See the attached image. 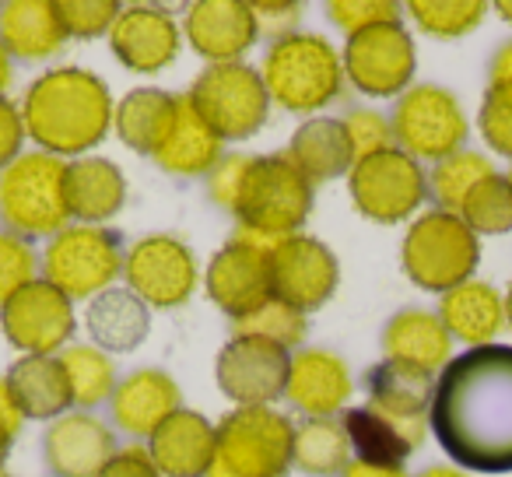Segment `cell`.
I'll list each match as a JSON object with an SVG mask.
<instances>
[{
	"label": "cell",
	"instance_id": "obj_2",
	"mask_svg": "<svg viewBox=\"0 0 512 477\" xmlns=\"http://www.w3.org/2000/svg\"><path fill=\"white\" fill-rule=\"evenodd\" d=\"M207 197L235 218L232 239L264 250H274L288 235H299V228L313 214V183L302 176L288 151H271V155L228 151L207 172Z\"/></svg>",
	"mask_w": 512,
	"mask_h": 477
},
{
	"label": "cell",
	"instance_id": "obj_42",
	"mask_svg": "<svg viewBox=\"0 0 512 477\" xmlns=\"http://www.w3.org/2000/svg\"><path fill=\"white\" fill-rule=\"evenodd\" d=\"M60 22H64L67 39H99L120 18L116 0H57Z\"/></svg>",
	"mask_w": 512,
	"mask_h": 477
},
{
	"label": "cell",
	"instance_id": "obj_16",
	"mask_svg": "<svg viewBox=\"0 0 512 477\" xmlns=\"http://www.w3.org/2000/svg\"><path fill=\"white\" fill-rule=\"evenodd\" d=\"M74 302L50 281H32L29 288L0 306V330L22 355H57L71 344Z\"/></svg>",
	"mask_w": 512,
	"mask_h": 477
},
{
	"label": "cell",
	"instance_id": "obj_31",
	"mask_svg": "<svg viewBox=\"0 0 512 477\" xmlns=\"http://www.w3.org/2000/svg\"><path fill=\"white\" fill-rule=\"evenodd\" d=\"M4 379L18 411L32 421H57L71 407V386L57 355H22Z\"/></svg>",
	"mask_w": 512,
	"mask_h": 477
},
{
	"label": "cell",
	"instance_id": "obj_4",
	"mask_svg": "<svg viewBox=\"0 0 512 477\" xmlns=\"http://www.w3.org/2000/svg\"><path fill=\"white\" fill-rule=\"evenodd\" d=\"M260 78L271 102L288 113H316L344 92L341 53L316 32H295L267 46Z\"/></svg>",
	"mask_w": 512,
	"mask_h": 477
},
{
	"label": "cell",
	"instance_id": "obj_26",
	"mask_svg": "<svg viewBox=\"0 0 512 477\" xmlns=\"http://www.w3.org/2000/svg\"><path fill=\"white\" fill-rule=\"evenodd\" d=\"M383 355L390 362H404L439 376L453 358V337L442 327L439 313L428 309H400L383 327Z\"/></svg>",
	"mask_w": 512,
	"mask_h": 477
},
{
	"label": "cell",
	"instance_id": "obj_28",
	"mask_svg": "<svg viewBox=\"0 0 512 477\" xmlns=\"http://www.w3.org/2000/svg\"><path fill=\"white\" fill-rule=\"evenodd\" d=\"M439 320L449 337L467 348L495 344L498 330L505 327V295H498V288L488 281L470 278L439 299Z\"/></svg>",
	"mask_w": 512,
	"mask_h": 477
},
{
	"label": "cell",
	"instance_id": "obj_46",
	"mask_svg": "<svg viewBox=\"0 0 512 477\" xmlns=\"http://www.w3.org/2000/svg\"><path fill=\"white\" fill-rule=\"evenodd\" d=\"M253 18L260 36H271V43H278V39L299 32L302 8L292 0H260V4H253Z\"/></svg>",
	"mask_w": 512,
	"mask_h": 477
},
{
	"label": "cell",
	"instance_id": "obj_27",
	"mask_svg": "<svg viewBox=\"0 0 512 477\" xmlns=\"http://www.w3.org/2000/svg\"><path fill=\"white\" fill-rule=\"evenodd\" d=\"M64 193L67 211L71 218H78V225H106L127 200V176L109 158L85 155L67 162Z\"/></svg>",
	"mask_w": 512,
	"mask_h": 477
},
{
	"label": "cell",
	"instance_id": "obj_13",
	"mask_svg": "<svg viewBox=\"0 0 512 477\" xmlns=\"http://www.w3.org/2000/svg\"><path fill=\"white\" fill-rule=\"evenodd\" d=\"M123 278L148 309H176L197 288V257L176 235H144L123 257Z\"/></svg>",
	"mask_w": 512,
	"mask_h": 477
},
{
	"label": "cell",
	"instance_id": "obj_17",
	"mask_svg": "<svg viewBox=\"0 0 512 477\" xmlns=\"http://www.w3.org/2000/svg\"><path fill=\"white\" fill-rule=\"evenodd\" d=\"M207 299L228 316V320H246L256 309H264L274 299L271 278V250L242 239H228L211 257L204 271Z\"/></svg>",
	"mask_w": 512,
	"mask_h": 477
},
{
	"label": "cell",
	"instance_id": "obj_7",
	"mask_svg": "<svg viewBox=\"0 0 512 477\" xmlns=\"http://www.w3.org/2000/svg\"><path fill=\"white\" fill-rule=\"evenodd\" d=\"M400 264L421 292L446 295L449 288L474 278L481 264V239L463 225L460 214L425 211L407 228Z\"/></svg>",
	"mask_w": 512,
	"mask_h": 477
},
{
	"label": "cell",
	"instance_id": "obj_54",
	"mask_svg": "<svg viewBox=\"0 0 512 477\" xmlns=\"http://www.w3.org/2000/svg\"><path fill=\"white\" fill-rule=\"evenodd\" d=\"M495 11L502 15V22H512V0H498Z\"/></svg>",
	"mask_w": 512,
	"mask_h": 477
},
{
	"label": "cell",
	"instance_id": "obj_9",
	"mask_svg": "<svg viewBox=\"0 0 512 477\" xmlns=\"http://www.w3.org/2000/svg\"><path fill=\"white\" fill-rule=\"evenodd\" d=\"M197 116L221 141H246L267 123L271 95L249 64H207L186 92Z\"/></svg>",
	"mask_w": 512,
	"mask_h": 477
},
{
	"label": "cell",
	"instance_id": "obj_32",
	"mask_svg": "<svg viewBox=\"0 0 512 477\" xmlns=\"http://www.w3.org/2000/svg\"><path fill=\"white\" fill-rule=\"evenodd\" d=\"M288 158L302 169L309 183H330V179L351 172L355 158H351V144L344 134V123L334 116H313L302 127H295L292 141H288Z\"/></svg>",
	"mask_w": 512,
	"mask_h": 477
},
{
	"label": "cell",
	"instance_id": "obj_22",
	"mask_svg": "<svg viewBox=\"0 0 512 477\" xmlns=\"http://www.w3.org/2000/svg\"><path fill=\"white\" fill-rule=\"evenodd\" d=\"M351 369L327 348H302L292 355L285 397L306 418H334L351 397Z\"/></svg>",
	"mask_w": 512,
	"mask_h": 477
},
{
	"label": "cell",
	"instance_id": "obj_50",
	"mask_svg": "<svg viewBox=\"0 0 512 477\" xmlns=\"http://www.w3.org/2000/svg\"><path fill=\"white\" fill-rule=\"evenodd\" d=\"M498 81H512V39L498 46L488 64V85H498Z\"/></svg>",
	"mask_w": 512,
	"mask_h": 477
},
{
	"label": "cell",
	"instance_id": "obj_23",
	"mask_svg": "<svg viewBox=\"0 0 512 477\" xmlns=\"http://www.w3.org/2000/svg\"><path fill=\"white\" fill-rule=\"evenodd\" d=\"M355 460L372 467H404V460L425 442V418H393L379 407H351L341 418Z\"/></svg>",
	"mask_w": 512,
	"mask_h": 477
},
{
	"label": "cell",
	"instance_id": "obj_53",
	"mask_svg": "<svg viewBox=\"0 0 512 477\" xmlns=\"http://www.w3.org/2000/svg\"><path fill=\"white\" fill-rule=\"evenodd\" d=\"M418 477H470L467 470H460V467H425Z\"/></svg>",
	"mask_w": 512,
	"mask_h": 477
},
{
	"label": "cell",
	"instance_id": "obj_44",
	"mask_svg": "<svg viewBox=\"0 0 512 477\" xmlns=\"http://www.w3.org/2000/svg\"><path fill=\"white\" fill-rule=\"evenodd\" d=\"M341 123H344V134H348L351 158H355V162L379 155V151H386V148H397V141H393V123L386 120L379 109H351Z\"/></svg>",
	"mask_w": 512,
	"mask_h": 477
},
{
	"label": "cell",
	"instance_id": "obj_35",
	"mask_svg": "<svg viewBox=\"0 0 512 477\" xmlns=\"http://www.w3.org/2000/svg\"><path fill=\"white\" fill-rule=\"evenodd\" d=\"M292 467L313 477H341L351 467V442L341 418H306L295 425Z\"/></svg>",
	"mask_w": 512,
	"mask_h": 477
},
{
	"label": "cell",
	"instance_id": "obj_51",
	"mask_svg": "<svg viewBox=\"0 0 512 477\" xmlns=\"http://www.w3.org/2000/svg\"><path fill=\"white\" fill-rule=\"evenodd\" d=\"M341 477H411L404 467H372V463L351 460V467Z\"/></svg>",
	"mask_w": 512,
	"mask_h": 477
},
{
	"label": "cell",
	"instance_id": "obj_15",
	"mask_svg": "<svg viewBox=\"0 0 512 477\" xmlns=\"http://www.w3.org/2000/svg\"><path fill=\"white\" fill-rule=\"evenodd\" d=\"M271 278H274V299L288 302L299 313H316L323 309L337 292L341 281V264L334 250L316 235H288L271 250Z\"/></svg>",
	"mask_w": 512,
	"mask_h": 477
},
{
	"label": "cell",
	"instance_id": "obj_19",
	"mask_svg": "<svg viewBox=\"0 0 512 477\" xmlns=\"http://www.w3.org/2000/svg\"><path fill=\"white\" fill-rule=\"evenodd\" d=\"M179 25L169 11L134 4L123 8L116 25L109 29V50L127 71L134 74H162L179 57Z\"/></svg>",
	"mask_w": 512,
	"mask_h": 477
},
{
	"label": "cell",
	"instance_id": "obj_29",
	"mask_svg": "<svg viewBox=\"0 0 512 477\" xmlns=\"http://www.w3.org/2000/svg\"><path fill=\"white\" fill-rule=\"evenodd\" d=\"M85 330L106 355L137 351L151 334V309L130 288H106L85 306Z\"/></svg>",
	"mask_w": 512,
	"mask_h": 477
},
{
	"label": "cell",
	"instance_id": "obj_10",
	"mask_svg": "<svg viewBox=\"0 0 512 477\" xmlns=\"http://www.w3.org/2000/svg\"><path fill=\"white\" fill-rule=\"evenodd\" d=\"M348 190L358 214L379 225H397L421 211L428 197V176L418 158L400 148H386L351 165Z\"/></svg>",
	"mask_w": 512,
	"mask_h": 477
},
{
	"label": "cell",
	"instance_id": "obj_55",
	"mask_svg": "<svg viewBox=\"0 0 512 477\" xmlns=\"http://www.w3.org/2000/svg\"><path fill=\"white\" fill-rule=\"evenodd\" d=\"M505 323H509V330H512V285H509V292H505Z\"/></svg>",
	"mask_w": 512,
	"mask_h": 477
},
{
	"label": "cell",
	"instance_id": "obj_52",
	"mask_svg": "<svg viewBox=\"0 0 512 477\" xmlns=\"http://www.w3.org/2000/svg\"><path fill=\"white\" fill-rule=\"evenodd\" d=\"M11 78H15V71H11V57H8V50L0 46V99H4V92H8Z\"/></svg>",
	"mask_w": 512,
	"mask_h": 477
},
{
	"label": "cell",
	"instance_id": "obj_25",
	"mask_svg": "<svg viewBox=\"0 0 512 477\" xmlns=\"http://www.w3.org/2000/svg\"><path fill=\"white\" fill-rule=\"evenodd\" d=\"M218 432L200 411H176L148 439V453L162 477H207Z\"/></svg>",
	"mask_w": 512,
	"mask_h": 477
},
{
	"label": "cell",
	"instance_id": "obj_37",
	"mask_svg": "<svg viewBox=\"0 0 512 477\" xmlns=\"http://www.w3.org/2000/svg\"><path fill=\"white\" fill-rule=\"evenodd\" d=\"M488 176H495V165L481 151H456V155L435 162L432 176H428V197L435 200V211L460 214L463 200L470 197L477 183H484Z\"/></svg>",
	"mask_w": 512,
	"mask_h": 477
},
{
	"label": "cell",
	"instance_id": "obj_24",
	"mask_svg": "<svg viewBox=\"0 0 512 477\" xmlns=\"http://www.w3.org/2000/svg\"><path fill=\"white\" fill-rule=\"evenodd\" d=\"M221 158H225V141L200 120L197 109L190 106V99L179 95L176 116H172L158 148L151 151V162L162 172H169V176L193 179V176H207Z\"/></svg>",
	"mask_w": 512,
	"mask_h": 477
},
{
	"label": "cell",
	"instance_id": "obj_41",
	"mask_svg": "<svg viewBox=\"0 0 512 477\" xmlns=\"http://www.w3.org/2000/svg\"><path fill=\"white\" fill-rule=\"evenodd\" d=\"M39 271V257L29 239L15 232H0V306L15 299L22 288H29Z\"/></svg>",
	"mask_w": 512,
	"mask_h": 477
},
{
	"label": "cell",
	"instance_id": "obj_49",
	"mask_svg": "<svg viewBox=\"0 0 512 477\" xmlns=\"http://www.w3.org/2000/svg\"><path fill=\"white\" fill-rule=\"evenodd\" d=\"M22 421H25V414L18 411L15 397H11L8 379H0V467L8 463L11 449H15V439H18V432H22Z\"/></svg>",
	"mask_w": 512,
	"mask_h": 477
},
{
	"label": "cell",
	"instance_id": "obj_30",
	"mask_svg": "<svg viewBox=\"0 0 512 477\" xmlns=\"http://www.w3.org/2000/svg\"><path fill=\"white\" fill-rule=\"evenodd\" d=\"M67 43L57 0H11L0 4V46L8 57L46 60Z\"/></svg>",
	"mask_w": 512,
	"mask_h": 477
},
{
	"label": "cell",
	"instance_id": "obj_20",
	"mask_svg": "<svg viewBox=\"0 0 512 477\" xmlns=\"http://www.w3.org/2000/svg\"><path fill=\"white\" fill-rule=\"evenodd\" d=\"M113 453V428L92 411L60 414L43 435V460L57 477H99Z\"/></svg>",
	"mask_w": 512,
	"mask_h": 477
},
{
	"label": "cell",
	"instance_id": "obj_48",
	"mask_svg": "<svg viewBox=\"0 0 512 477\" xmlns=\"http://www.w3.org/2000/svg\"><path fill=\"white\" fill-rule=\"evenodd\" d=\"M99 477H162L144 446H123L113 453V460L102 467Z\"/></svg>",
	"mask_w": 512,
	"mask_h": 477
},
{
	"label": "cell",
	"instance_id": "obj_5",
	"mask_svg": "<svg viewBox=\"0 0 512 477\" xmlns=\"http://www.w3.org/2000/svg\"><path fill=\"white\" fill-rule=\"evenodd\" d=\"M67 162L46 151H22L0 172V221L22 239H53L71 225L64 193Z\"/></svg>",
	"mask_w": 512,
	"mask_h": 477
},
{
	"label": "cell",
	"instance_id": "obj_36",
	"mask_svg": "<svg viewBox=\"0 0 512 477\" xmlns=\"http://www.w3.org/2000/svg\"><path fill=\"white\" fill-rule=\"evenodd\" d=\"M60 365H64L67 386H71V407L95 411V407L109 404L116 390V369L106 351H99L95 344H67L60 351Z\"/></svg>",
	"mask_w": 512,
	"mask_h": 477
},
{
	"label": "cell",
	"instance_id": "obj_18",
	"mask_svg": "<svg viewBox=\"0 0 512 477\" xmlns=\"http://www.w3.org/2000/svg\"><path fill=\"white\" fill-rule=\"evenodd\" d=\"M183 36L207 64H239L256 46L260 29L246 0H200L186 8Z\"/></svg>",
	"mask_w": 512,
	"mask_h": 477
},
{
	"label": "cell",
	"instance_id": "obj_34",
	"mask_svg": "<svg viewBox=\"0 0 512 477\" xmlns=\"http://www.w3.org/2000/svg\"><path fill=\"white\" fill-rule=\"evenodd\" d=\"M176 99L179 95L162 92V88H134V92H127L116 102V113H113L116 137L130 151L151 158V151L158 148L172 116H176Z\"/></svg>",
	"mask_w": 512,
	"mask_h": 477
},
{
	"label": "cell",
	"instance_id": "obj_33",
	"mask_svg": "<svg viewBox=\"0 0 512 477\" xmlns=\"http://www.w3.org/2000/svg\"><path fill=\"white\" fill-rule=\"evenodd\" d=\"M365 390H369L372 407L393 414V418L414 421L428 418V407H432L435 397V376L425 369H414V365L383 358L365 376Z\"/></svg>",
	"mask_w": 512,
	"mask_h": 477
},
{
	"label": "cell",
	"instance_id": "obj_14",
	"mask_svg": "<svg viewBox=\"0 0 512 477\" xmlns=\"http://www.w3.org/2000/svg\"><path fill=\"white\" fill-rule=\"evenodd\" d=\"M292 351L264 337H228L218 351L214 379L235 407H271L285 397Z\"/></svg>",
	"mask_w": 512,
	"mask_h": 477
},
{
	"label": "cell",
	"instance_id": "obj_43",
	"mask_svg": "<svg viewBox=\"0 0 512 477\" xmlns=\"http://www.w3.org/2000/svg\"><path fill=\"white\" fill-rule=\"evenodd\" d=\"M477 127L491 151L512 158V81L488 85L481 113H477Z\"/></svg>",
	"mask_w": 512,
	"mask_h": 477
},
{
	"label": "cell",
	"instance_id": "obj_11",
	"mask_svg": "<svg viewBox=\"0 0 512 477\" xmlns=\"http://www.w3.org/2000/svg\"><path fill=\"white\" fill-rule=\"evenodd\" d=\"M393 141L411 158H442L463 151L467 141V116L449 88L442 85H411L393 106Z\"/></svg>",
	"mask_w": 512,
	"mask_h": 477
},
{
	"label": "cell",
	"instance_id": "obj_21",
	"mask_svg": "<svg viewBox=\"0 0 512 477\" xmlns=\"http://www.w3.org/2000/svg\"><path fill=\"white\" fill-rule=\"evenodd\" d=\"M176 411H183V393L176 379L162 369H137L116 383L109 414L116 428L134 439H151Z\"/></svg>",
	"mask_w": 512,
	"mask_h": 477
},
{
	"label": "cell",
	"instance_id": "obj_40",
	"mask_svg": "<svg viewBox=\"0 0 512 477\" xmlns=\"http://www.w3.org/2000/svg\"><path fill=\"white\" fill-rule=\"evenodd\" d=\"M306 330V313H299V309H292L281 299H271L253 316L232 323V337H264V341H274L288 351L306 341Z\"/></svg>",
	"mask_w": 512,
	"mask_h": 477
},
{
	"label": "cell",
	"instance_id": "obj_56",
	"mask_svg": "<svg viewBox=\"0 0 512 477\" xmlns=\"http://www.w3.org/2000/svg\"><path fill=\"white\" fill-rule=\"evenodd\" d=\"M509 186H512V169H509Z\"/></svg>",
	"mask_w": 512,
	"mask_h": 477
},
{
	"label": "cell",
	"instance_id": "obj_38",
	"mask_svg": "<svg viewBox=\"0 0 512 477\" xmlns=\"http://www.w3.org/2000/svg\"><path fill=\"white\" fill-rule=\"evenodd\" d=\"M460 218L470 232L481 239V235H505L512 232V186L509 176L495 172L484 183H477L470 190V197L463 200Z\"/></svg>",
	"mask_w": 512,
	"mask_h": 477
},
{
	"label": "cell",
	"instance_id": "obj_45",
	"mask_svg": "<svg viewBox=\"0 0 512 477\" xmlns=\"http://www.w3.org/2000/svg\"><path fill=\"white\" fill-rule=\"evenodd\" d=\"M400 11H404V4H397V0H330L327 4L330 22L344 36H355V32L383 22H400Z\"/></svg>",
	"mask_w": 512,
	"mask_h": 477
},
{
	"label": "cell",
	"instance_id": "obj_39",
	"mask_svg": "<svg viewBox=\"0 0 512 477\" xmlns=\"http://www.w3.org/2000/svg\"><path fill=\"white\" fill-rule=\"evenodd\" d=\"M404 11L425 36L460 39L484 22L488 4L484 0H411Z\"/></svg>",
	"mask_w": 512,
	"mask_h": 477
},
{
	"label": "cell",
	"instance_id": "obj_1",
	"mask_svg": "<svg viewBox=\"0 0 512 477\" xmlns=\"http://www.w3.org/2000/svg\"><path fill=\"white\" fill-rule=\"evenodd\" d=\"M428 428L453 467L512 470V344H481L449 358L435 376Z\"/></svg>",
	"mask_w": 512,
	"mask_h": 477
},
{
	"label": "cell",
	"instance_id": "obj_12",
	"mask_svg": "<svg viewBox=\"0 0 512 477\" xmlns=\"http://www.w3.org/2000/svg\"><path fill=\"white\" fill-rule=\"evenodd\" d=\"M344 81L369 99H400L418 71L414 39L404 22H383L348 36L341 53Z\"/></svg>",
	"mask_w": 512,
	"mask_h": 477
},
{
	"label": "cell",
	"instance_id": "obj_57",
	"mask_svg": "<svg viewBox=\"0 0 512 477\" xmlns=\"http://www.w3.org/2000/svg\"><path fill=\"white\" fill-rule=\"evenodd\" d=\"M0 477H4V474H0Z\"/></svg>",
	"mask_w": 512,
	"mask_h": 477
},
{
	"label": "cell",
	"instance_id": "obj_47",
	"mask_svg": "<svg viewBox=\"0 0 512 477\" xmlns=\"http://www.w3.org/2000/svg\"><path fill=\"white\" fill-rule=\"evenodd\" d=\"M22 144H25L22 109H18L15 102L0 99V172L22 155Z\"/></svg>",
	"mask_w": 512,
	"mask_h": 477
},
{
	"label": "cell",
	"instance_id": "obj_6",
	"mask_svg": "<svg viewBox=\"0 0 512 477\" xmlns=\"http://www.w3.org/2000/svg\"><path fill=\"white\" fill-rule=\"evenodd\" d=\"M207 477H285L292 470L295 421L274 407H235L214 425Z\"/></svg>",
	"mask_w": 512,
	"mask_h": 477
},
{
	"label": "cell",
	"instance_id": "obj_3",
	"mask_svg": "<svg viewBox=\"0 0 512 477\" xmlns=\"http://www.w3.org/2000/svg\"><path fill=\"white\" fill-rule=\"evenodd\" d=\"M116 102L109 85L85 67H53L29 85L22 99L25 137L57 158H85L113 130Z\"/></svg>",
	"mask_w": 512,
	"mask_h": 477
},
{
	"label": "cell",
	"instance_id": "obj_8",
	"mask_svg": "<svg viewBox=\"0 0 512 477\" xmlns=\"http://www.w3.org/2000/svg\"><path fill=\"white\" fill-rule=\"evenodd\" d=\"M39 267H43V281H50L71 302H92L123 274L120 235L106 225H67L46 243Z\"/></svg>",
	"mask_w": 512,
	"mask_h": 477
}]
</instances>
